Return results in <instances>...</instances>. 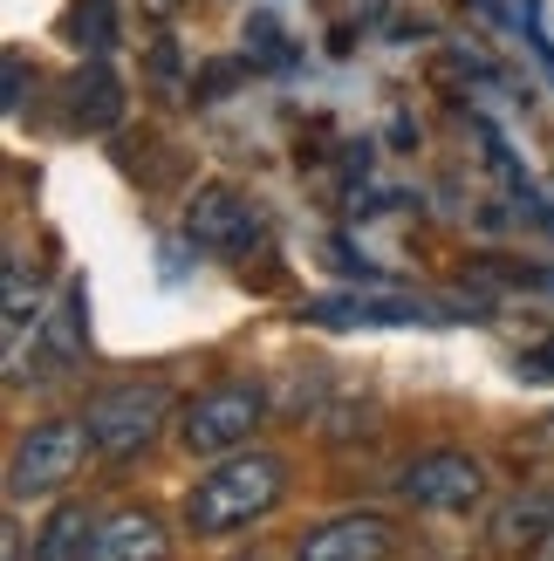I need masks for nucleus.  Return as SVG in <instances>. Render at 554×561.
<instances>
[{
	"label": "nucleus",
	"instance_id": "19",
	"mask_svg": "<svg viewBox=\"0 0 554 561\" xmlns=\"http://www.w3.org/2000/svg\"><path fill=\"white\" fill-rule=\"evenodd\" d=\"M8 535V561H21V527H0Z\"/></svg>",
	"mask_w": 554,
	"mask_h": 561
},
{
	"label": "nucleus",
	"instance_id": "11",
	"mask_svg": "<svg viewBox=\"0 0 554 561\" xmlns=\"http://www.w3.org/2000/svg\"><path fill=\"white\" fill-rule=\"evenodd\" d=\"M124 117V90H117V76H109L103 62H82L76 82H69V124L76 130H109Z\"/></svg>",
	"mask_w": 554,
	"mask_h": 561
},
{
	"label": "nucleus",
	"instance_id": "16",
	"mask_svg": "<svg viewBox=\"0 0 554 561\" xmlns=\"http://www.w3.org/2000/svg\"><path fill=\"white\" fill-rule=\"evenodd\" d=\"M21 103H27V62L8 55V110H21Z\"/></svg>",
	"mask_w": 554,
	"mask_h": 561
},
{
	"label": "nucleus",
	"instance_id": "6",
	"mask_svg": "<svg viewBox=\"0 0 554 561\" xmlns=\"http://www.w3.org/2000/svg\"><path fill=\"white\" fill-rule=\"evenodd\" d=\"M397 493L411 500V507H425V514H473L480 500H486V466L473 453H418L404 466V480Z\"/></svg>",
	"mask_w": 554,
	"mask_h": 561
},
{
	"label": "nucleus",
	"instance_id": "5",
	"mask_svg": "<svg viewBox=\"0 0 554 561\" xmlns=\"http://www.w3.org/2000/svg\"><path fill=\"white\" fill-rule=\"evenodd\" d=\"M185 233L192 247H206V254H254V247L267 240V213L254 192H240V185H199L192 192V206H185Z\"/></svg>",
	"mask_w": 554,
	"mask_h": 561
},
{
	"label": "nucleus",
	"instance_id": "3",
	"mask_svg": "<svg viewBox=\"0 0 554 561\" xmlns=\"http://www.w3.org/2000/svg\"><path fill=\"white\" fill-rule=\"evenodd\" d=\"M261 417H267V390L233 377V383H212V390H199V398L185 404L178 438H185V453H199V459H227L240 445H254Z\"/></svg>",
	"mask_w": 554,
	"mask_h": 561
},
{
	"label": "nucleus",
	"instance_id": "4",
	"mask_svg": "<svg viewBox=\"0 0 554 561\" xmlns=\"http://www.w3.org/2000/svg\"><path fill=\"white\" fill-rule=\"evenodd\" d=\"M164 417H172V390L151 377V383H109V390H96L90 411H82V425H90V445L103 459H130V453H145V445L158 438Z\"/></svg>",
	"mask_w": 554,
	"mask_h": 561
},
{
	"label": "nucleus",
	"instance_id": "14",
	"mask_svg": "<svg viewBox=\"0 0 554 561\" xmlns=\"http://www.w3.org/2000/svg\"><path fill=\"white\" fill-rule=\"evenodd\" d=\"M69 42L103 55L109 42H117V0H76L69 8Z\"/></svg>",
	"mask_w": 554,
	"mask_h": 561
},
{
	"label": "nucleus",
	"instance_id": "17",
	"mask_svg": "<svg viewBox=\"0 0 554 561\" xmlns=\"http://www.w3.org/2000/svg\"><path fill=\"white\" fill-rule=\"evenodd\" d=\"M534 445H541V453H554V417H541V432H534Z\"/></svg>",
	"mask_w": 554,
	"mask_h": 561
},
{
	"label": "nucleus",
	"instance_id": "12",
	"mask_svg": "<svg viewBox=\"0 0 554 561\" xmlns=\"http://www.w3.org/2000/svg\"><path fill=\"white\" fill-rule=\"evenodd\" d=\"M547 535H554V486H528L493 514V541L500 548H534Z\"/></svg>",
	"mask_w": 554,
	"mask_h": 561
},
{
	"label": "nucleus",
	"instance_id": "1",
	"mask_svg": "<svg viewBox=\"0 0 554 561\" xmlns=\"http://www.w3.org/2000/svg\"><path fill=\"white\" fill-rule=\"evenodd\" d=\"M281 493H288V459L240 445V453H227L199 486L185 493V527L199 541L240 535V527H254V520H267L274 507H281Z\"/></svg>",
	"mask_w": 554,
	"mask_h": 561
},
{
	"label": "nucleus",
	"instance_id": "9",
	"mask_svg": "<svg viewBox=\"0 0 554 561\" xmlns=\"http://www.w3.org/2000/svg\"><path fill=\"white\" fill-rule=\"evenodd\" d=\"M172 554V527L151 507H117L90 527V554L82 561H164Z\"/></svg>",
	"mask_w": 554,
	"mask_h": 561
},
{
	"label": "nucleus",
	"instance_id": "18",
	"mask_svg": "<svg viewBox=\"0 0 554 561\" xmlns=\"http://www.w3.org/2000/svg\"><path fill=\"white\" fill-rule=\"evenodd\" d=\"M528 561H554V535H547V541H534V548H528Z\"/></svg>",
	"mask_w": 554,
	"mask_h": 561
},
{
	"label": "nucleus",
	"instance_id": "7",
	"mask_svg": "<svg viewBox=\"0 0 554 561\" xmlns=\"http://www.w3.org/2000/svg\"><path fill=\"white\" fill-rule=\"evenodd\" d=\"M82 350H90V288H82V280H69L62 301H55L48 316H42V329H35V350H27V377H35V383L69 377L76 363H82Z\"/></svg>",
	"mask_w": 554,
	"mask_h": 561
},
{
	"label": "nucleus",
	"instance_id": "15",
	"mask_svg": "<svg viewBox=\"0 0 554 561\" xmlns=\"http://www.w3.org/2000/svg\"><path fill=\"white\" fill-rule=\"evenodd\" d=\"M520 377H534V383L554 377V335H547V343H534V350H520Z\"/></svg>",
	"mask_w": 554,
	"mask_h": 561
},
{
	"label": "nucleus",
	"instance_id": "2",
	"mask_svg": "<svg viewBox=\"0 0 554 561\" xmlns=\"http://www.w3.org/2000/svg\"><path fill=\"white\" fill-rule=\"evenodd\" d=\"M82 453H90V425L82 417H42V425H27L14 459H8V500H48L62 493L76 472H82Z\"/></svg>",
	"mask_w": 554,
	"mask_h": 561
},
{
	"label": "nucleus",
	"instance_id": "10",
	"mask_svg": "<svg viewBox=\"0 0 554 561\" xmlns=\"http://www.w3.org/2000/svg\"><path fill=\"white\" fill-rule=\"evenodd\" d=\"M309 322H438L431 301L411 295H328L309 308Z\"/></svg>",
	"mask_w": 554,
	"mask_h": 561
},
{
	"label": "nucleus",
	"instance_id": "8",
	"mask_svg": "<svg viewBox=\"0 0 554 561\" xmlns=\"http://www.w3.org/2000/svg\"><path fill=\"white\" fill-rule=\"evenodd\" d=\"M391 548H397V527L383 514H336L301 535L295 561H391Z\"/></svg>",
	"mask_w": 554,
	"mask_h": 561
},
{
	"label": "nucleus",
	"instance_id": "13",
	"mask_svg": "<svg viewBox=\"0 0 554 561\" xmlns=\"http://www.w3.org/2000/svg\"><path fill=\"white\" fill-rule=\"evenodd\" d=\"M90 507H76V500H62V507L48 514V527H42V548H35V561H82L90 554Z\"/></svg>",
	"mask_w": 554,
	"mask_h": 561
}]
</instances>
